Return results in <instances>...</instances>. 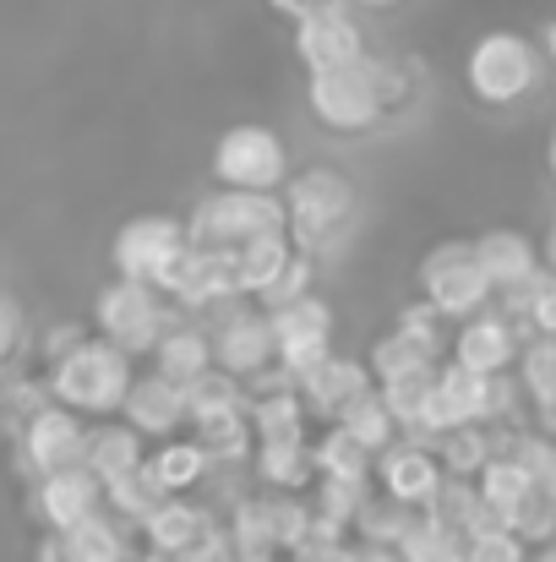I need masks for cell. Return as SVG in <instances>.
Wrapping results in <instances>:
<instances>
[{
  "instance_id": "cell-1",
  "label": "cell",
  "mask_w": 556,
  "mask_h": 562,
  "mask_svg": "<svg viewBox=\"0 0 556 562\" xmlns=\"http://www.w3.org/2000/svg\"><path fill=\"white\" fill-rule=\"evenodd\" d=\"M404 99V71L361 55V60H339V66H317L306 77V104L317 115V126L339 132V137H355L371 132L393 104Z\"/></svg>"
},
{
  "instance_id": "cell-2",
  "label": "cell",
  "mask_w": 556,
  "mask_h": 562,
  "mask_svg": "<svg viewBox=\"0 0 556 562\" xmlns=\"http://www.w3.org/2000/svg\"><path fill=\"white\" fill-rule=\"evenodd\" d=\"M132 376H137V367L121 345H110L104 334H82L60 361L44 367V393L77 415H115Z\"/></svg>"
},
{
  "instance_id": "cell-3",
  "label": "cell",
  "mask_w": 556,
  "mask_h": 562,
  "mask_svg": "<svg viewBox=\"0 0 556 562\" xmlns=\"http://www.w3.org/2000/svg\"><path fill=\"white\" fill-rule=\"evenodd\" d=\"M279 202H284L290 246H300L311 257L328 251L350 229V218H355V187L339 170H300V176H290Z\"/></svg>"
},
{
  "instance_id": "cell-4",
  "label": "cell",
  "mask_w": 556,
  "mask_h": 562,
  "mask_svg": "<svg viewBox=\"0 0 556 562\" xmlns=\"http://www.w3.org/2000/svg\"><path fill=\"white\" fill-rule=\"evenodd\" d=\"M185 240L202 246V251H235L246 246L251 235H268V229H284V202L279 191H240V187H213L191 213L181 218Z\"/></svg>"
},
{
  "instance_id": "cell-5",
  "label": "cell",
  "mask_w": 556,
  "mask_h": 562,
  "mask_svg": "<svg viewBox=\"0 0 556 562\" xmlns=\"http://www.w3.org/2000/svg\"><path fill=\"white\" fill-rule=\"evenodd\" d=\"M93 328L137 361V356H148V350L159 345V334L170 328V301H164L148 279H121V273H115V279L99 290V301H93Z\"/></svg>"
},
{
  "instance_id": "cell-6",
  "label": "cell",
  "mask_w": 556,
  "mask_h": 562,
  "mask_svg": "<svg viewBox=\"0 0 556 562\" xmlns=\"http://www.w3.org/2000/svg\"><path fill=\"white\" fill-rule=\"evenodd\" d=\"M213 181L240 191H279L290 181V148L273 126L240 121L213 143Z\"/></svg>"
},
{
  "instance_id": "cell-7",
  "label": "cell",
  "mask_w": 556,
  "mask_h": 562,
  "mask_svg": "<svg viewBox=\"0 0 556 562\" xmlns=\"http://www.w3.org/2000/svg\"><path fill=\"white\" fill-rule=\"evenodd\" d=\"M420 295L442 312V317H475L497 290L475 257V240H442L420 257Z\"/></svg>"
},
{
  "instance_id": "cell-8",
  "label": "cell",
  "mask_w": 556,
  "mask_h": 562,
  "mask_svg": "<svg viewBox=\"0 0 556 562\" xmlns=\"http://www.w3.org/2000/svg\"><path fill=\"white\" fill-rule=\"evenodd\" d=\"M464 77H469V93L480 104H519L535 77H541V60H535V44L519 38V33H486L475 38L469 60H464Z\"/></svg>"
},
{
  "instance_id": "cell-9",
  "label": "cell",
  "mask_w": 556,
  "mask_h": 562,
  "mask_svg": "<svg viewBox=\"0 0 556 562\" xmlns=\"http://www.w3.org/2000/svg\"><path fill=\"white\" fill-rule=\"evenodd\" d=\"M207 339H213V367H224L229 376H257L262 367H273V323H268V312L257 306V301H224V306H213V328H207Z\"/></svg>"
},
{
  "instance_id": "cell-10",
  "label": "cell",
  "mask_w": 556,
  "mask_h": 562,
  "mask_svg": "<svg viewBox=\"0 0 556 562\" xmlns=\"http://www.w3.org/2000/svg\"><path fill=\"white\" fill-rule=\"evenodd\" d=\"M154 290H159L170 306H181V312H213V306H224V301H240L235 273H229V257H224V251H202V246H191V240L164 262V273L154 279Z\"/></svg>"
},
{
  "instance_id": "cell-11",
  "label": "cell",
  "mask_w": 556,
  "mask_h": 562,
  "mask_svg": "<svg viewBox=\"0 0 556 562\" xmlns=\"http://www.w3.org/2000/svg\"><path fill=\"white\" fill-rule=\"evenodd\" d=\"M268 323H273V361L290 376L306 372L311 361H322L333 350V306L322 295H311V290L284 301V306H273Z\"/></svg>"
},
{
  "instance_id": "cell-12",
  "label": "cell",
  "mask_w": 556,
  "mask_h": 562,
  "mask_svg": "<svg viewBox=\"0 0 556 562\" xmlns=\"http://www.w3.org/2000/svg\"><path fill=\"white\" fill-rule=\"evenodd\" d=\"M181 246H185L181 218H170V213H137V218H126V224L115 229V240H110V268H115L121 279H148V284H154Z\"/></svg>"
},
{
  "instance_id": "cell-13",
  "label": "cell",
  "mask_w": 556,
  "mask_h": 562,
  "mask_svg": "<svg viewBox=\"0 0 556 562\" xmlns=\"http://www.w3.org/2000/svg\"><path fill=\"white\" fill-rule=\"evenodd\" d=\"M371 481H376L387 497H398V503H409V508H425L431 492L442 486V459H436L431 442L398 431L387 448H376V459H371Z\"/></svg>"
},
{
  "instance_id": "cell-14",
  "label": "cell",
  "mask_w": 556,
  "mask_h": 562,
  "mask_svg": "<svg viewBox=\"0 0 556 562\" xmlns=\"http://www.w3.org/2000/svg\"><path fill=\"white\" fill-rule=\"evenodd\" d=\"M82 431L88 420L66 404H33L22 415V459L33 475H49V470H66L82 459Z\"/></svg>"
},
{
  "instance_id": "cell-15",
  "label": "cell",
  "mask_w": 556,
  "mask_h": 562,
  "mask_svg": "<svg viewBox=\"0 0 556 562\" xmlns=\"http://www.w3.org/2000/svg\"><path fill=\"white\" fill-rule=\"evenodd\" d=\"M104 508V481L82 464H66V470H49V475H33V514L44 530H71L82 519H93Z\"/></svg>"
},
{
  "instance_id": "cell-16",
  "label": "cell",
  "mask_w": 556,
  "mask_h": 562,
  "mask_svg": "<svg viewBox=\"0 0 556 562\" xmlns=\"http://www.w3.org/2000/svg\"><path fill=\"white\" fill-rule=\"evenodd\" d=\"M137 437H154V442H164V437H175L191 426V398H185L181 382H170L164 372H148V376H132V387H126V398H121V409H115Z\"/></svg>"
},
{
  "instance_id": "cell-17",
  "label": "cell",
  "mask_w": 556,
  "mask_h": 562,
  "mask_svg": "<svg viewBox=\"0 0 556 562\" xmlns=\"http://www.w3.org/2000/svg\"><path fill=\"white\" fill-rule=\"evenodd\" d=\"M295 55H300L306 71L339 66V60H361V55H366V33H361V22L350 16V0L300 16V22H295Z\"/></svg>"
},
{
  "instance_id": "cell-18",
  "label": "cell",
  "mask_w": 556,
  "mask_h": 562,
  "mask_svg": "<svg viewBox=\"0 0 556 562\" xmlns=\"http://www.w3.org/2000/svg\"><path fill=\"white\" fill-rule=\"evenodd\" d=\"M371 387V372L366 361H350V356H322V361H311L306 372H295V393H300V404H306V415H322V420H333L355 393H366Z\"/></svg>"
},
{
  "instance_id": "cell-19",
  "label": "cell",
  "mask_w": 556,
  "mask_h": 562,
  "mask_svg": "<svg viewBox=\"0 0 556 562\" xmlns=\"http://www.w3.org/2000/svg\"><path fill=\"white\" fill-rule=\"evenodd\" d=\"M453 361L469 367L475 376H497L519 361V328L508 317H464L458 339H453Z\"/></svg>"
},
{
  "instance_id": "cell-20",
  "label": "cell",
  "mask_w": 556,
  "mask_h": 562,
  "mask_svg": "<svg viewBox=\"0 0 556 562\" xmlns=\"http://www.w3.org/2000/svg\"><path fill=\"white\" fill-rule=\"evenodd\" d=\"M143 541L154 547V552H170V558H181V552H191L207 530H213V514L202 508V503H191L185 492H170L143 525Z\"/></svg>"
},
{
  "instance_id": "cell-21",
  "label": "cell",
  "mask_w": 556,
  "mask_h": 562,
  "mask_svg": "<svg viewBox=\"0 0 556 562\" xmlns=\"http://www.w3.org/2000/svg\"><path fill=\"white\" fill-rule=\"evenodd\" d=\"M251 470L268 492H306L311 486V442L306 437H257L251 442Z\"/></svg>"
},
{
  "instance_id": "cell-22",
  "label": "cell",
  "mask_w": 556,
  "mask_h": 562,
  "mask_svg": "<svg viewBox=\"0 0 556 562\" xmlns=\"http://www.w3.org/2000/svg\"><path fill=\"white\" fill-rule=\"evenodd\" d=\"M295 257V246H290V235L284 229H268V235H251L246 246H235L229 251V273H235V290L246 295V301H257L279 273H284V262Z\"/></svg>"
},
{
  "instance_id": "cell-23",
  "label": "cell",
  "mask_w": 556,
  "mask_h": 562,
  "mask_svg": "<svg viewBox=\"0 0 556 562\" xmlns=\"http://www.w3.org/2000/svg\"><path fill=\"white\" fill-rule=\"evenodd\" d=\"M148 453H143V437L126 426V420H99V426H88L82 431V470H93L99 481H115V475H126V470H137Z\"/></svg>"
},
{
  "instance_id": "cell-24",
  "label": "cell",
  "mask_w": 556,
  "mask_h": 562,
  "mask_svg": "<svg viewBox=\"0 0 556 562\" xmlns=\"http://www.w3.org/2000/svg\"><path fill=\"white\" fill-rule=\"evenodd\" d=\"M475 257H480V268H486L491 290H513V284H524V279L541 268L535 240H530V235H519V229H486V235L475 240Z\"/></svg>"
},
{
  "instance_id": "cell-25",
  "label": "cell",
  "mask_w": 556,
  "mask_h": 562,
  "mask_svg": "<svg viewBox=\"0 0 556 562\" xmlns=\"http://www.w3.org/2000/svg\"><path fill=\"white\" fill-rule=\"evenodd\" d=\"M148 356H154V372H164L170 382L191 387L196 376L213 367V339H207V328H196V323H170Z\"/></svg>"
},
{
  "instance_id": "cell-26",
  "label": "cell",
  "mask_w": 556,
  "mask_h": 562,
  "mask_svg": "<svg viewBox=\"0 0 556 562\" xmlns=\"http://www.w3.org/2000/svg\"><path fill=\"white\" fill-rule=\"evenodd\" d=\"M148 470H154V481L164 486V492H191V486H202L207 475H213V464H207V453H202V442L196 437H164L148 459H143Z\"/></svg>"
},
{
  "instance_id": "cell-27",
  "label": "cell",
  "mask_w": 556,
  "mask_h": 562,
  "mask_svg": "<svg viewBox=\"0 0 556 562\" xmlns=\"http://www.w3.org/2000/svg\"><path fill=\"white\" fill-rule=\"evenodd\" d=\"M431 448H436V459H442V475H464V481H475V470L502 448V437H497L486 420H469V426L442 431Z\"/></svg>"
},
{
  "instance_id": "cell-28",
  "label": "cell",
  "mask_w": 556,
  "mask_h": 562,
  "mask_svg": "<svg viewBox=\"0 0 556 562\" xmlns=\"http://www.w3.org/2000/svg\"><path fill=\"white\" fill-rule=\"evenodd\" d=\"M475 492L502 514V525H508V514L535 492V475H530V464H519L513 453H491L480 470H475Z\"/></svg>"
},
{
  "instance_id": "cell-29",
  "label": "cell",
  "mask_w": 556,
  "mask_h": 562,
  "mask_svg": "<svg viewBox=\"0 0 556 562\" xmlns=\"http://www.w3.org/2000/svg\"><path fill=\"white\" fill-rule=\"evenodd\" d=\"M164 497H170V492L154 481V470H148V464H137V470H126V475L104 481V508H110L121 525H132V530H137V525H143Z\"/></svg>"
},
{
  "instance_id": "cell-30",
  "label": "cell",
  "mask_w": 556,
  "mask_h": 562,
  "mask_svg": "<svg viewBox=\"0 0 556 562\" xmlns=\"http://www.w3.org/2000/svg\"><path fill=\"white\" fill-rule=\"evenodd\" d=\"M425 367H436V350H431V345H420V339H415V334H404V328L382 334V339L371 345V356H366V372H371L376 387H382V382H393V376L425 372Z\"/></svg>"
},
{
  "instance_id": "cell-31",
  "label": "cell",
  "mask_w": 556,
  "mask_h": 562,
  "mask_svg": "<svg viewBox=\"0 0 556 562\" xmlns=\"http://www.w3.org/2000/svg\"><path fill=\"white\" fill-rule=\"evenodd\" d=\"M371 453L366 442H355L344 426H328L317 442H311V470L317 475H333V481H371Z\"/></svg>"
},
{
  "instance_id": "cell-32",
  "label": "cell",
  "mask_w": 556,
  "mask_h": 562,
  "mask_svg": "<svg viewBox=\"0 0 556 562\" xmlns=\"http://www.w3.org/2000/svg\"><path fill=\"white\" fill-rule=\"evenodd\" d=\"M398 562H464V530L431 519V514H415V525L398 536Z\"/></svg>"
},
{
  "instance_id": "cell-33",
  "label": "cell",
  "mask_w": 556,
  "mask_h": 562,
  "mask_svg": "<svg viewBox=\"0 0 556 562\" xmlns=\"http://www.w3.org/2000/svg\"><path fill=\"white\" fill-rule=\"evenodd\" d=\"M333 426H344L355 442H366L371 453L376 448H387L393 437H398V420H393V409L382 404V393H376V382H371L366 393H355L339 415H333Z\"/></svg>"
},
{
  "instance_id": "cell-34",
  "label": "cell",
  "mask_w": 556,
  "mask_h": 562,
  "mask_svg": "<svg viewBox=\"0 0 556 562\" xmlns=\"http://www.w3.org/2000/svg\"><path fill=\"white\" fill-rule=\"evenodd\" d=\"M415 514L420 508H409V503H398V497H366V508L355 514V541H376V547H398V536L415 525Z\"/></svg>"
},
{
  "instance_id": "cell-35",
  "label": "cell",
  "mask_w": 556,
  "mask_h": 562,
  "mask_svg": "<svg viewBox=\"0 0 556 562\" xmlns=\"http://www.w3.org/2000/svg\"><path fill=\"white\" fill-rule=\"evenodd\" d=\"M366 497H371V481H333V475H317V503H311V514L328 519V525H339V530H350L355 514L366 508Z\"/></svg>"
},
{
  "instance_id": "cell-36",
  "label": "cell",
  "mask_w": 556,
  "mask_h": 562,
  "mask_svg": "<svg viewBox=\"0 0 556 562\" xmlns=\"http://www.w3.org/2000/svg\"><path fill=\"white\" fill-rule=\"evenodd\" d=\"M519 361H524V393L535 404H556V334H535Z\"/></svg>"
},
{
  "instance_id": "cell-37",
  "label": "cell",
  "mask_w": 556,
  "mask_h": 562,
  "mask_svg": "<svg viewBox=\"0 0 556 562\" xmlns=\"http://www.w3.org/2000/svg\"><path fill=\"white\" fill-rule=\"evenodd\" d=\"M311 279H317V257L295 246V257L284 262V273H279V279H273V284L257 295V306H262V312H273V306H284V301L306 295V290H311Z\"/></svg>"
},
{
  "instance_id": "cell-38",
  "label": "cell",
  "mask_w": 556,
  "mask_h": 562,
  "mask_svg": "<svg viewBox=\"0 0 556 562\" xmlns=\"http://www.w3.org/2000/svg\"><path fill=\"white\" fill-rule=\"evenodd\" d=\"M464 562H530V541H519L508 525L464 536Z\"/></svg>"
},
{
  "instance_id": "cell-39",
  "label": "cell",
  "mask_w": 556,
  "mask_h": 562,
  "mask_svg": "<svg viewBox=\"0 0 556 562\" xmlns=\"http://www.w3.org/2000/svg\"><path fill=\"white\" fill-rule=\"evenodd\" d=\"M508 530H513L519 541H552V536H556V503L541 492V486H535V492H530V497L508 514Z\"/></svg>"
},
{
  "instance_id": "cell-40",
  "label": "cell",
  "mask_w": 556,
  "mask_h": 562,
  "mask_svg": "<svg viewBox=\"0 0 556 562\" xmlns=\"http://www.w3.org/2000/svg\"><path fill=\"white\" fill-rule=\"evenodd\" d=\"M398 328H404V334H415L420 345H431V350H436V328H442V312H436V306H431V301L420 295V306H404Z\"/></svg>"
},
{
  "instance_id": "cell-41",
  "label": "cell",
  "mask_w": 556,
  "mask_h": 562,
  "mask_svg": "<svg viewBox=\"0 0 556 562\" xmlns=\"http://www.w3.org/2000/svg\"><path fill=\"white\" fill-rule=\"evenodd\" d=\"M82 334H88L82 323H55V328H49V339H44V367H49V361H60V356H66V350L82 339Z\"/></svg>"
},
{
  "instance_id": "cell-42",
  "label": "cell",
  "mask_w": 556,
  "mask_h": 562,
  "mask_svg": "<svg viewBox=\"0 0 556 562\" xmlns=\"http://www.w3.org/2000/svg\"><path fill=\"white\" fill-rule=\"evenodd\" d=\"M16 339H22V317H16V306L0 295V372H5V361H11Z\"/></svg>"
},
{
  "instance_id": "cell-43",
  "label": "cell",
  "mask_w": 556,
  "mask_h": 562,
  "mask_svg": "<svg viewBox=\"0 0 556 562\" xmlns=\"http://www.w3.org/2000/svg\"><path fill=\"white\" fill-rule=\"evenodd\" d=\"M333 562H398V552L393 547H376V541H344L333 552Z\"/></svg>"
},
{
  "instance_id": "cell-44",
  "label": "cell",
  "mask_w": 556,
  "mask_h": 562,
  "mask_svg": "<svg viewBox=\"0 0 556 562\" xmlns=\"http://www.w3.org/2000/svg\"><path fill=\"white\" fill-rule=\"evenodd\" d=\"M279 16H290V22H300V16H311V11H322V5H344V0H268Z\"/></svg>"
},
{
  "instance_id": "cell-45",
  "label": "cell",
  "mask_w": 556,
  "mask_h": 562,
  "mask_svg": "<svg viewBox=\"0 0 556 562\" xmlns=\"http://www.w3.org/2000/svg\"><path fill=\"white\" fill-rule=\"evenodd\" d=\"M535 486H541V492L556 503V442L546 448V459H541V470H535Z\"/></svg>"
},
{
  "instance_id": "cell-46",
  "label": "cell",
  "mask_w": 556,
  "mask_h": 562,
  "mask_svg": "<svg viewBox=\"0 0 556 562\" xmlns=\"http://www.w3.org/2000/svg\"><path fill=\"white\" fill-rule=\"evenodd\" d=\"M132 562H181V558H170V552H154V547H148L143 558H132Z\"/></svg>"
},
{
  "instance_id": "cell-47",
  "label": "cell",
  "mask_w": 556,
  "mask_h": 562,
  "mask_svg": "<svg viewBox=\"0 0 556 562\" xmlns=\"http://www.w3.org/2000/svg\"><path fill=\"white\" fill-rule=\"evenodd\" d=\"M546 55L556 60V22H546Z\"/></svg>"
},
{
  "instance_id": "cell-48",
  "label": "cell",
  "mask_w": 556,
  "mask_h": 562,
  "mask_svg": "<svg viewBox=\"0 0 556 562\" xmlns=\"http://www.w3.org/2000/svg\"><path fill=\"white\" fill-rule=\"evenodd\" d=\"M355 5H371V11H387V5H398V0H355Z\"/></svg>"
},
{
  "instance_id": "cell-49",
  "label": "cell",
  "mask_w": 556,
  "mask_h": 562,
  "mask_svg": "<svg viewBox=\"0 0 556 562\" xmlns=\"http://www.w3.org/2000/svg\"><path fill=\"white\" fill-rule=\"evenodd\" d=\"M535 562H556V547H546V552H541V558H535Z\"/></svg>"
},
{
  "instance_id": "cell-50",
  "label": "cell",
  "mask_w": 556,
  "mask_h": 562,
  "mask_svg": "<svg viewBox=\"0 0 556 562\" xmlns=\"http://www.w3.org/2000/svg\"><path fill=\"white\" fill-rule=\"evenodd\" d=\"M552 262H556V218H552Z\"/></svg>"
},
{
  "instance_id": "cell-51",
  "label": "cell",
  "mask_w": 556,
  "mask_h": 562,
  "mask_svg": "<svg viewBox=\"0 0 556 562\" xmlns=\"http://www.w3.org/2000/svg\"><path fill=\"white\" fill-rule=\"evenodd\" d=\"M552 176H556V132H552Z\"/></svg>"
}]
</instances>
